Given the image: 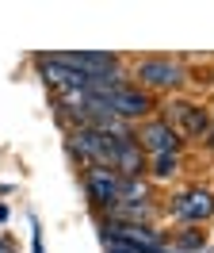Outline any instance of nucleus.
<instances>
[{
    "instance_id": "8",
    "label": "nucleus",
    "mask_w": 214,
    "mask_h": 253,
    "mask_svg": "<svg viewBox=\"0 0 214 253\" xmlns=\"http://www.w3.org/2000/svg\"><path fill=\"white\" fill-rule=\"evenodd\" d=\"M145 173L153 180H168L180 173V154H161V158H145Z\"/></svg>"
},
{
    "instance_id": "1",
    "label": "nucleus",
    "mask_w": 214,
    "mask_h": 253,
    "mask_svg": "<svg viewBox=\"0 0 214 253\" xmlns=\"http://www.w3.org/2000/svg\"><path fill=\"white\" fill-rule=\"evenodd\" d=\"M80 184H84V196L96 211H111L122 196V176L115 169H104V165H88L80 173Z\"/></svg>"
},
{
    "instance_id": "7",
    "label": "nucleus",
    "mask_w": 214,
    "mask_h": 253,
    "mask_svg": "<svg viewBox=\"0 0 214 253\" xmlns=\"http://www.w3.org/2000/svg\"><path fill=\"white\" fill-rule=\"evenodd\" d=\"M172 215L187 226H199V222H207L214 215V192L207 188H187L180 192L176 200H172Z\"/></svg>"
},
{
    "instance_id": "2",
    "label": "nucleus",
    "mask_w": 214,
    "mask_h": 253,
    "mask_svg": "<svg viewBox=\"0 0 214 253\" xmlns=\"http://www.w3.org/2000/svg\"><path fill=\"white\" fill-rule=\"evenodd\" d=\"M183 84V65L176 58H142L138 62V88L142 92H172Z\"/></svg>"
},
{
    "instance_id": "11",
    "label": "nucleus",
    "mask_w": 214,
    "mask_h": 253,
    "mask_svg": "<svg viewBox=\"0 0 214 253\" xmlns=\"http://www.w3.org/2000/svg\"><path fill=\"white\" fill-rule=\"evenodd\" d=\"M203 142H207V150L214 154V115L207 119V134H203Z\"/></svg>"
},
{
    "instance_id": "3",
    "label": "nucleus",
    "mask_w": 214,
    "mask_h": 253,
    "mask_svg": "<svg viewBox=\"0 0 214 253\" xmlns=\"http://www.w3.org/2000/svg\"><path fill=\"white\" fill-rule=\"evenodd\" d=\"M104 238H119L126 246H138L142 253H168L165 250V234L153 230L149 222H115L104 219Z\"/></svg>"
},
{
    "instance_id": "5",
    "label": "nucleus",
    "mask_w": 214,
    "mask_h": 253,
    "mask_svg": "<svg viewBox=\"0 0 214 253\" xmlns=\"http://www.w3.org/2000/svg\"><path fill=\"white\" fill-rule=\"evenodd\" d=\"M172 130H176V138H203L207 134V108H199V104H191V100H176V104H168V111L161 115Z\"/></svg>"
},
{
    "instance_id": "10",
    "label": "nucleus",
    "mask_w": 214,
    "mask_h": 253,
    "mask_svg": "<svg viewBox=\"0 0 214 253\" xmlns=\"http://www.w3.org/2000/svg\"><path fill=\"white\" fill-rule=\"evenodd\" d=\"M104 250L107 253H142L138 246H126V242H119V238H104Z\"/></svg>"
},
{
    "instance_id": "9",
    "label": "nucleus",
    "mask_w": 214,
    "mask_h": 253,
    "mask_svg": "<svg viewBox=\"0 0 214 253\" xmlns=\"http://www.w3.org/2000/svg\"><path fill=\"white\" fill-rule=\"evenodd\" d=\"M172 246H176L180 253H195V250L207 246V230H180V234L172 238Z\"/></svg>"
},
{
    "instance_id": "4",
    "label": "nucleus",
    "mask_w": 214,
    "mask_h": 253,
    "mask_svg": "<svg viewBox=\"0 0 214 253\" xmlns=\"http://www.w3.org/2000/svg\"><path fill=\"white\" fill-rule=\"evenodd\" d=\"M35 65H38L42 81L50 88H58V92H76V88H88L92 84V77H84V73L73 69L69 62H61V54H38Z\"/></svg>"
},
{
    "instance_id": "6",
    "label": "nucleus",
    "mask_w": 214,
    "mask_h": 253,
    "mask_svg": "<svg viewBox=\"0 0 214 253\" xmlns=\"http://www.w3.org/2000/svg\"><path fill=\"white\" fill-rule=\"evenodd\" d=\"M134 142L142 146L145 158H161V154H180V138L176 130L157 115V119H145V123L134 130Z\"/></svg>"
}]
</instances>
